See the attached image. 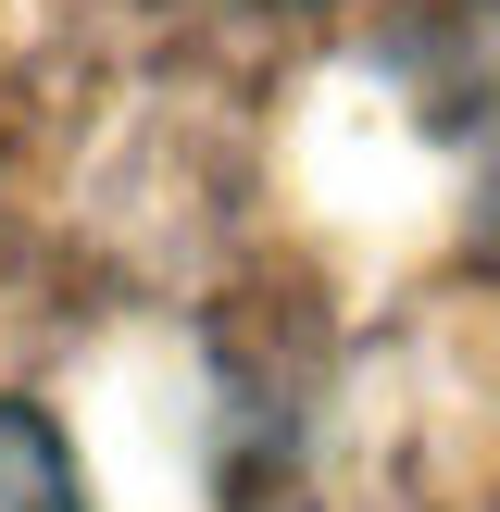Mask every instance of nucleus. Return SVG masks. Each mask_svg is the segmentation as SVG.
<instances>
[{"label": "nucleus", "mask_w": 500, "mask_h": 512, "mask_svg": "<svg viewBox=\"0 0 500 512\" xmlns=\"http://www.w3.org/2000/svg\"><path fill=\"white\" fill-rule=\"evenodd\" d=\"M0 512H88V488H75L63 438H50L25 400H0Z\"/></svg>", "instance_id": "1"}, {"label": "nucleus", "mask_w": 500, "mask_h": 512, "mask_svg": "<svg viewBox=\"0 0 500 512\" xmlns=\"http://www.w3.org/2000/svg\"><path fill=\"white\" fill-rule=\"evenodd\" d=\"M213 13H300V0H213Z\"/></svg>", "instance_id": "2"}]
</instances>
